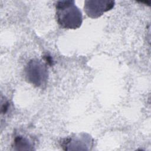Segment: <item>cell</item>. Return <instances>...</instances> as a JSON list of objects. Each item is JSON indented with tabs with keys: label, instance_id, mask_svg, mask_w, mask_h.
Wrapping results in <instances>:
<instances>
[{
	"label": "cell",
	"instance_id": "cell-2",
	"mask_svg": "<svg viewBox=\"0 0 151 151\" xmlns=\"http://www.w3.org/2000/svg\"><path fill=\"white\" fill-rule=\"evenodd\" d=\"M25 76L28 81L41 87L45 83L48 74L45 67L40 61L32 60L27 65Z\"/></svg>",
	"mask_w": 151,
	"mask_h": 151
},
{
	"label": "cell",
	"instance_id": "cell-3",
	"mask_svg": "<svg viewBox=\"0 0 151 151\" xmlns=\"http://www.w3.org/2000/svg\"><path fill=\"white\" fill-rule=\"evenodd\" d=\"M114 6V1H86L84 8L89 17L97 18L111 9Z\"/></svg>",
	"mask_w": 151,
	"mask_h": 151
},
{
	"label": "cell",
	"instance_id": "cell-4",
	"mask_svg": "<svg viewBox=\"0 0 151 151\" xmlns=\"http://www.w3.org/2000/svg\"><path fill=\"white\" fill-rule=\"evenodd\" d=\"M14 145L17 147H22V149L24 150V146H30L29 141L26 138L22 137H17L14 140Z\"/></svg>",
	"mask_w": 151,
	"mask_h": 151
},
{
	"label": "cell",
	"instance_id": "cell-1",
	"mask_svg": "<svg viewBox=\"0 0 151 151\" xmlns=\"http://www.w3.org/2000/svg\"><path fill=\"white\" fill-rule=\"evenodd\" d=\"M55 9L57 21L61 27L65 29H77L81 25L82 14L74 1H57Z\"/></svg>",
	"mask_w": 151,
	"mask_h": 151
}]
</instances>
